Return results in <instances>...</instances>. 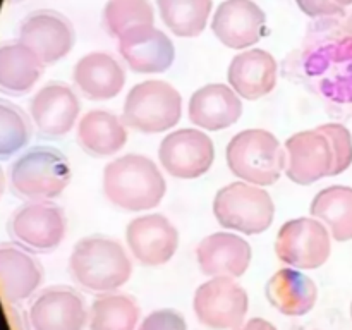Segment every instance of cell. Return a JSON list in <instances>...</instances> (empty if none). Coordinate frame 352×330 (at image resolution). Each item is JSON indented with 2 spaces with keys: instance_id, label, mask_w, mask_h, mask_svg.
I'll list each match as a JSON object with an SVG mask.
<instances>
[{
  "instance_id": "obj_1",
  "label": "cell",
  "mask_w": 352,
  "mask_h": 330,
  "mask_svg": "<svg viewBox=\"0 0 352 330\" xmlns=\"http://www.w3.org/2000/svg\"><path fill=\"white\" fill-rule=\"evenodd\" d=\"M103 192L117 208L143 212L160 205L167 182L155 162L144 155L129 153L103 168Z\"/></svg>"
},
{
  "instance_id": "obj_2",
  "label": "cell",
  "mask_w": 352,
  "mask_h": 330,
  "mask_svg": "<svg viewBox=\"0 0 352 330\" xmlns=\"http://www.w3.org/2000/svg\"><path fill=\"white\" fill-rule=\"evenodd\" d=\"M72 278L89 292L117 291L133 274V263L122 244L105 236H88L76 243L69 258Z\"/></svg>"
},
{
  "instance_id": "obj_3",
  "label": "cell",
  "mask_w": 352,
  "mask_h": 330,
  "mask_svg": "<svg viewBox=\"0 0 352 330\" xmlns=\"http://www.w3.org/2000/svg\"><path fill=\"white\" fill-rule=\"evenodd\" d=\"M227 165L236 177L254 186H272L280 179L287 164V153L265 129H246L229 141Z\"/></svg>"
},
{
  "instance_id": "obj_4",
  "label": "cell",
  "mask_w": 352,
  "mask_h": 330,
  "mask_svg": "<svg viewBox=\"0 0 352 330\" xmlns=\"http://www.w3.org/2000/svg\"><path fill=\"white\" fill-rule=\"evenodd\" d=\"M71 181L67 158L52 146H34L21 155L10 167L14 192L33 201H47L60 196Z\"/></svg>"
},
{
  "instance_id": "obj_5",
  "label": "cell",
  "mask_w": 352,
  "mask_h": 330,
  "mask_svg": "<svg viewBox=\"0 0 352 330\" xmlns=\"http://www.w3.org/2000/svg\"><path fill=\"white\" fill-rule=\"evenodd\" d=\"M213 213L226 229L248 236L265 232L275 217L272 196L261 186L237 181L220 189L213 199Z\"/></svg>"
},
{
  "instance_id": "obj_6",
  "label": "cell",
  "mask_w": 352,
  "mask_h": 330,
  "mask_svg": "<svg viewBox=\"0 0 352 330\" xmlns=\"http://www.w3.org/2000/svg\"><path fill=\"white\" fill-rule=\"evenodd\" d=\"M182 96L165 81L138 82L127 93L122 120L126 126L146 134L164 133L181 120Z\"/></svg>"
},
{
  "instance_id": "obj_7",
  "label": "cell",
  "mask_w": 352,
  "mask_h": 330,
  "mask_svg": "<svg viewBox=\"0 0 352 330\" xmlns=\"http://www.w3.org/2000/svg\"><path fill=\"white\" fill-rule=\"evenodd\" d=\"M332 234L322 220L301 217L287 220L278 229L275 253L282 263L299 270H315L325 265L332 251Z\"/></svg>"
},
{
  "instance_id": "obj_8",
  "label": "cell",
  "mask_w": 352,
  "mask_h": 330,
  "mask_svg": "<svg viewBox=\"0 0 352 330\" xmlns=\"http://www.w3.org/2000/svg\"><path fill=\"white\" fill-rule=\"evenodd\" d=\"M250 309L248 292L232 277H212L196 289L195 313L212 330H236Z\"/></svg>"
},
{
  "instance_id": "obj_9",
  "label": "cell",
  "mask_w": 352,
  "mask_h": 330,
  "mask_svg": "<svg viewBox=\"0 0 352 330\" xmlns=\"http://www.w3.org/2000/svg\"><path fill=\"white\" fill-rule=\"evenodd\" d=\"M285 174L296 184L308 186L323 177H332L336 151L330 138L320 127L292 134L285 141Z\"/></svg>"
},
{
  "instance_id": "obj_10",
  "label": "cell",
  "mask_w": 352,
  "mask_h": 330,
  "mask_svg": "<svg viewBox=\"0 0 352 330\" xmlns=\"http://www.w3.org/2000/svg\"><path fill=\"white\" fill-rule=\"evenodd\" d=\"M67 229L65 215L58 206L45 201H33L21 206L9 223L10 236L36 253L57 250Z\"/></svg>"
},
{
  "instance_id": "obj_11",
  "label": "cell",
  "mask_w": 352,
  "mask_h": 330,
  "mask_svg": "<svg viewBox=\"0 0 352 330\" xmlns=\"http://www.w3.org/2000/svg\"><path fill=\"white\" fill-rule=\"evenodd\" d=\"M158 158L172 177L196 179L212 167L215 146L203 131L179 129L162 140Z\"/></svg>"
},
{
  "instance_id": "obj_12",
  "label": "cell",
  "mask_w": 352,
  "mask_h": 330,
  "mask_svg": "<svg viewBox=\"0 0 352 330\" xmlns=\"http://www.w3.org/2000/svg\"><path fill=\"white\" fill-rule=\"evenodd\" d=\"M126 241L133 256L146 267H158L172 260L179 248V232L164 215L138 217L126 229Z\"/></svg>"
},
{
  "instance_id": "obj_13",
  "label": "cell",
  "mask_w": 352,
  "mask_h": 330,
  "mask_svg": "<svg viewBox=\"0 0 352 330\" xmlns=\"http://www.w3.org/2000/svg\"><path fill=\"white\" fill-rule=\"evenodd\" d=\"M88 309L81 296L71 287L45 289L30 306V330H82Z\"/></svg>"
},
{
  "instance_id": "obj_14",
  "label": "cell",
  "mask_w": 352,
  "mask_h": 330,
  "mask_svg": "<svg viewBox=\"0 0 352 330\" xmlns=\"http://www.w3.org/2000/svg\"><path fill=\"white\" fill-rule=\"evenodd\" d=\"M119 40V54L131 71L140 74L165 72L175 58V48L164 31L153 26H136Z\"/></svg>"
},
{
  "instance_id": "obj_15",
  "label": "cell",
  "mask_w": 352,
  "mask_h": 330,
  "mask_svg": "<svg viewBox=\"0 0 352 330\" xmlns=\"http://www.w3.org/2000/svg\"><path fill=\"white\" fill-rule=\"evenodd\" d=\"M212 30L226 47L243 50L263 36L265 12L253 0H226L213 14Z\"/></svg>"
},
{
  "instance_id": "obj_16",
  "label": "cell",
  "mask_w": 352,
  "mask_h": 330,
  "mask_svg": "<svg viewBox=\"0 0 352 330\" xmlns=\"http://www.w3.org/2000/svg\"><path fill=\"white\" fill-rule=\"evenodd\" d=\"M74 30L64 16L57 12H36L21 26V43L30 47L43 64H54L71 52Z\"/></svg>"
},
{
  "instance_id": "obj_17",
  "label": "cell",
  "mask_w": 352,
  "mask_h": 330,
  "mask_svg": "<svg viewBox=\"0 0 352 330\" xmlns=\"http://www.w3.org/2000/svg\"><path fill=\"white\" fill-rule=\"evenodd\" d=\"M79 100L76 93L62 82L43 86L30 103L34 126L48 138H60L74 127L79 116Z\"/></svg>"
},
{
  "instance_id": "obj_18",
  "label": "cell",
  "mask_w": 352,
  "mask_h": 330,
  "mask_svg": "<svg viewBox=\"0 0 352 330\" xmlns=\"http://www.w3.org/2000/svg\"><path fill=\"white\" fill-rule=\"evenodd\" d=\"M196 260L210 277H241L251 263V246L244 237L232 232H215L196 248Z\"/></svg>"
},
{
  "instance_id": "obj_19",
  "label": "cell",
  "mask_w": 352,
  "mask_h": 330,
  "mask_svg": "<svg viewBox=\"0 0 352 330\" xmlns=\"http://www.w3.org/2000/svg\"><path fill=\"white\" fill-rule=\"evenodd\" d=\"M241 96L230 86L212 82L196 89L189 100V120L206 131H222L239 120Z\"/></svg>"
},
{
  "instance_id": "obj_20",
  "label": "cell",
  "mask_w": 352,
  "mask_h": 330,
  "mask_svg": "<svg viewBox=\"0 0 352 330\" xmlns=\"http://www.w3.org/2000/svg\"><path fill=\"white\" fill-rule=\"evenodd\" d=\"M227 79L241 98L260 100L274 91L277 85V60L261 48L246 50L232 58Z\"/></svg>"
},
{
  "instance_id": "obj_21",
  "label": "cell",
  "mask_w": 352,
  "mask_h": 330,
  "mask_svg": "<svg viewBox=\"0 0 352 330\" xmlns=\"http://www.w3.org/2000/svg\"><path fill=\"white\" fill-rule=\"evenodd\" d=\"M72 79L88 100H110L122 91L126 72L112 55L93 52L79 58L74 65Z\"/></svg>"
},
{
  "instance_id": "obj_22",
  "label": "cell",
  "mask_w": 352,
  "mask_h": 330,
  "mask_svg": "<svg viewBox=\"0 0 352 330\" xmlns=\"http://www.w3.org/2000/svg\"><path fill=\"white\" fill-rule=\"evenodd\" d=\"M336 69V76L322 85L323 95L339 103L352 102V36H344L323 45L308 57L309 74H320L327 69Z\"/></svg>"
},
{
  "instance_id": "obj_23",
  "label": "cell",
  "mask_w": 352,
  "mask_h": 330,
  "mask_svg": "<svg viewBox=\"0 0 352 330\" xmlns=\"http://www.w3.org/2000/svg\"><path fill=\"white\" fill-rule=\"evenodd\" d=\"M43 278L40 263L23 248L14 244L0 246V296L7 302L28 299Z\"/></svg>"
},
{
  "instance_id": "obj_24",
  "label": "cell",
  "mask_w": 352,
  "mask_h": 330,
  "mask_svg": "<svg viewBox=\"0 0 352 330\" xmlns=\"http://www.w3.org/2000/svg\"><path fill=\"white\" fill-rule=\"evenodd\" d=\"M267 298L275 309L287 316L311 311L318 299V287L308 275L296 268H282L267 282Z\"/></svg>"
},
{
  "instance_id": "obj_25",
  "label": "cell",
  "mask_w": 352,
  "mask_h": 330,
  "mask_svg": "<svg viewBox=\"0 0 352 330\" xmlns=\"http://www.w3.org/2000/svg\"><path fill=\"white\" fill-rule=\"evenodd\" d=\"M78 143L93 157H109L127 143V129L109 110H89L78 124Z\"/></svg>"
},
{
  "instance_id": "obj_26",
  "label": "cell",
  "mask_w": 352,
  "mask_h": 330,
  "mask_svg": "<svg viewBox=\"0 0 352 330\" xmlns=\"http://www.w3.org/2000/svg\"><path fill=\"white\" fill-rule=\"evenodd\" d=\"M43 62L24 43L0 47V89L26 93L43 74Z\"/></svg>"
},
{
  "instance_id": "obj_27",
  "label": "cell",
  "mask_w": 352,
  "mask_h": 330,
  "mask_svg": "<svg viewBox=\"0 0 352 330\" xmlns=\"http://www.w3.org/2000/svg\"><path fill=\"white\" fill-rule=\"evenodd\" d=\"M309 212L329 227L339 243L352 239V188L329 186L313 198Z\"/></svg>"
},
{
  "instance_id": "obj_28",
  "label": "cell",
  "mask_w": 352,
  "mask_h": 330,
  "mask_svg": "<svg viewBox=\"0 0 352 330\" xmlns=\"http://www.w3.org/2000/svg\"><path fill=\"white\" fill-rule=\"evenodd\" d=\"M141 309L127 294L100 296L89 308V330H136Z\"/></svg>"
},
{
  "instance_id": "obj_29",
  "label": "cell",
  "mask_w": 352,
  "mask_h": 330,
  "mask_svg": "<svg viewBox=\"0 0 352 330\" xmlns=\"http://www.w3.org/2000/svg\"><path fill=\"white\" fill-rule=\"evenodd\" d=\"M165 26L181 38L203 33L212 12V0H157Z\"/></svg>"
},
{
  "instance_id": "obj_30",
  "label": "cell",
  "mask_w": 352,
  "mask_h": 330,
  "mask_svg": "<svg viewBox=\"0 0 352 330\" xmlns=\"http://www.w3.org/2000/svg\"><path fill=\"white\" fill-rule=\"evenodd\" d=\"M153 7L148 0H109L103 9V24L113 38L136 26H153Z\"/></svg>"
},
{
  "instance_id": "obj_31",
  "label": "cell",
  "mask_w": 352,
  "mask_h": 330,
  "mask_svg": "<svg viewBox=\"0 0 352 330\" xmlns=\"http://www.w3.org/2000/svg\"><path fill=\"white\" fill-rule=\"evenodd\" d=\"M31 138L28 117L17 107L0 102V158L23 150Z\"/></svg>"
},
{
  "instance_id": "obj_32",
  "label": "cell",
  "mask_w": 352,
  "mask_h": 330,
  "mask_svg": "<svg viewBox=\"0 0 352 330\" xmlns=\"http://www.w3.org/2000/svg\"><path fill=\"white\" fill-rule=\"evenodd\" d=\"M332 141L336 151V164H333L332 177L346 172L352 165V136L346 126L339 122H329L318 126Z\"/></svg>"
},
{
  "instance_id": "obj_33",
  "label": "cell",
  "mask_w": 352,
  "mask_h": 330,
  "mask_svg": "<svg viewBox=\"0 0 352 330\" xmlns=\"http://www.w3.org/2000/svg\"><path fill=\"white\" fill-rule=\"evenodd\" d=\"M138 330H188L186 320L174 309H157L141 322Z\"/></svg>"
},
{
  "instance_id": "obj_34",
  "label": "cell",
  "mask_w": 352,
  "mask_h": 330,
  "mask_svg": "<svg viewBox=\"0 0 352 330\" xmlns=\"http://www.w3.org/2000/svg\"><path fill=\"white\" fill-rule=\"evenodd\" d=\"M296 3L309 17H330L346 14L344 7L333 0H296Z\"/></svg>"
},
{
  "instance_id": "obj_35",
  "label": "cell",
  "mask_w": 352,
  "mask_h": 330,
  "mask_svg": "<svg viewBox=\"0 0 352 330\" xmlns=\"http://www.w3.org/2000/svg\"><path fill=\"white\" fill-rule=\"evenodd\" d=\"M236 330H277V327L265 318H251Z\"/></svg>"
},
{
  "instance_id": "obj_36",
  "label": "cell",
  "mask_w": 352,
  "mask_h": 330,
  "mask_svg": "<svg viewBox=\"0 0 352 330\" xmlns=\"http://www.w3.org/2000/svg\"><path fill=\"white\" fill-rule=\"evenodd\" d=\"M333 2H337V3H339V6H342V7L352 6V0H333Z\"/></svg>"
},
{
  "instance_id": "obj_37",
  "label": "cell",
  "mask_w": 352,
  "mask_h": 330,
  "mask_svg": "<svg viewBox=\"0 0 352 330\" xmlns=\"http://www.w3.org/2000/svg\"><path fill=\"white\" fill-rule=\"evenodd\" d=\"M0 191H2V175H0Z\"/></svg>"
},
{
  "instance_id": "obj_38",
  "label": "cell",
  "mask_w": 352,
  "mask_h": 330,
  "mask_svg": "<svg viewBox=\"0 0 352 330\" xmlns=\"http://www.w3.org/2000/svg\"><path fill=\"white\" fill-rule=\"evenodd\" d=\"M351 316H352V302H351Z\"/></svg>"
}]
</instances>
